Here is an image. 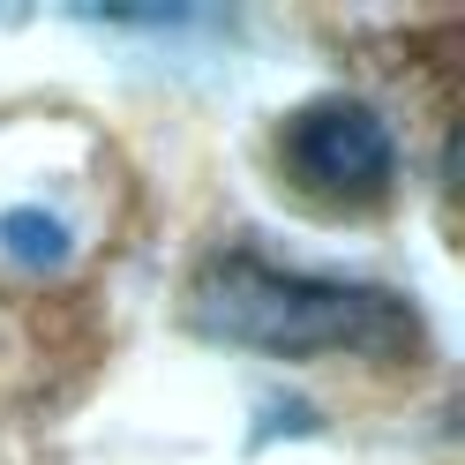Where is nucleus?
Instances as JSON below:
<instances>
[{
	"mask_svg": "<svg viewBox=\"0 0 465 465\" xmlns=\"http://www.w3.org/2000/svg\"><path fill=\"white\" fill-rule=\"evenodd\" d=\"M0 248H8L15 263L45 271V263L68 255V232H61V218H45V211H8V218H0Z\"/></svg>",
	"mask_w": 465,
	"mask_h": 465,
	"instance_id": "obj_3",
	"label": "nucleus"
},
{
	"mask_svg": "<svg viewBox=\"0 0 465 465\" xmlns=\"http://www.w3.org/2000/svg\"><path fill=\"white\" fill-rule=\"evenodd\" d=\"M278 158L315 203H338V211L383 203L398 181V143L383 128V113L361 98H308L278 128Z\"/></svg>",
	"mask_w": 465,
	"mask_h": 465,
	"instance_id": "obj_2",
	"label": "nucleus"
},
{
	"mask_svg": "<svg viewBox=\"0 0 465 465\" xmlns=\"http://www.w3.org/2000/svg\"><path fill=\"white\" fill-rule=\"evenodd\" d=\"M188 331L248 353H368L405 361L420 345V315L405 293L368 278H301L263 255H211L188 285Z\"/></svg>",
	"mask_w": 465,
	"mask_h": 465,
	"instance_id": "obj_1",
	"label": "nucleus"
}]
</instances>
